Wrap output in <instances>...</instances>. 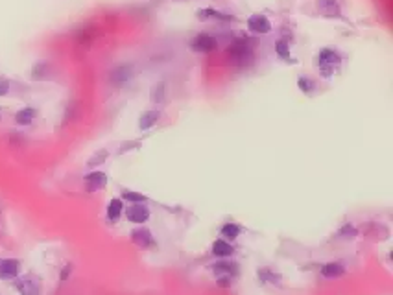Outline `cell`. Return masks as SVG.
Wrapping results in <instances>:
<instances>
[{
	"instance_id": "obj_1",
	"label": "cell",
	"mask_w": 393,
	"mask_h": 295,
	"mask_svg": "<svg viewBox=\"0 0 393 295\" xmlns=\"http://www.w3.org/2000/svg\"><path fill=\"white\" fill-rule=\"evenodd\" d=\"M227 57H229V61L233 65H237V67H246V65H249L251 61H253V48H251V45L247 41L238 39L229 47Z\"/></svg>"
},
{
	"instance_id": "obj_2",
	"label": "cell",
	"mask_w": 393,
	"mask_h": 295,
	"mask_svg": "<svg viewBox=\"0 0 393 295\" xmlns=\"http://www.w3.org/2000/svg\"><path fill=\"white\" fill-rule=\"evenodd\" d=\"M342 65V57H340L338 52H334L331 48H323L318 55H316V67L321 70V74L325 78H331L332 74L338 70V67Z\"/></svg>"
},
{
	"instance_id": "obj_3",
	"label": "cell",
	"mask_w": 393,
	"mask_h": 295,
	"mask_svg": "<svg viewBox=\"0 0 393 295\" xmlns=\"http://www.w3.org/2000/svg\"><path fill=\"white\" fill-rule=\"evenodd\" d=\"M190 48L199 54H210L218 48V41L209 34H199L190 41Z\"/></svg>"
},
{
	"instance_id": "obj_4",
	"label": "cell",
	"mask_w": 393,
	"mask_h": 295,
	"mask_svg": "<svg viewBox=\"0 0 393 295\" xmlns=\"http://www.w3.org/2000/svg\"><path fill=\"white\" fill-rule=\"evenodd\" d=\"M247 28H249V32H253V34L264 35V34H270L271 32V22L266 15L255 13L247 19Z\"/></svg>"
},
{
	"instance_id": "obj_5",
	"label": "cell",
	"mask_w": 393,
	"mask_h": 295,
	"mask_svg": "<svg viewBox=\"0 0 393 295\" xmlns=\"http://www.w3.org/2000/svg\"><path fill=\"white\" fill-rule=\"evenodd\" d=\"M15 286H17V290L22 295H39V292H41V282H39V279H35L34 275L21 277Z\"/></svg>"
},
{
	"instance_id": "obj_6",
	"label": "cell",
	"mask_w": 393,
	"mask_h": 295,
	"mask_svg": "<svg viewBox=\"0 0 393 295\" xmlns=\"http://www.w3.org/2000/svg\"><path fill=\"white\" fill-rule=\"evenodd\" d=\"M19 269H21V262L15 260V258H0V279H15L19 275Z\"/></svg>"
},
{
	"instance_id": "obj_7",
	"label": "cell",
	"mask_w": 393,
	"mask_h": 295,
	"mask_svg": "<svg viewBox=\"0 0 393 295\" xmlns=\"http://www.w3.org/2000/svg\"><path fill=\"white\" fill-rule=\"evenodd\" d=\"M126 216H128V220L133 221V223H143V221H146L149 218V210L144 203H133V205H129L128 207Z\"/></svg>"
},
{
	"instance_id": "obj_8",
	"label": "cell",
	"mask_w": 393,
	"mask_h": 295,
	"mask_svg": "<svg viewBox=\"0 0 393 295\" xmlns=\"http://www.w3.org/2000/svg\"><path fill=\"white\" fill-rule=\"evenodd\" d=\"M316 6H318V11L323 17H340L338 0H318Z\"/></svg>"
},
{
	"instance_id": "obj_9",
	"label": "cell",
	"mask_w": 393,
	"mask_h": 295,
	"mask_svg": "<svg viewBox=\"0 0 393 295\" xmlns=\"http://www.w3.org/2000/svg\"><path fill=\"white\" fill-rule=\"evenodd\" d=\"M131 76H133V67L131 65H120L111 72V81L116 85H122L128 80H131Z\"/></svg>"
},
{
	"instance_id": "obj_10",
	"label": "cell",
	"mask_w": 393,
	"mask_h": 295,
	"mask_svg": "<svg viewBox=\"0 0 393 295\" xmlns=\"http://www.w3.org/2000/svg\"><path fill=\"white\" fill-rule=\"evenodd\" d=\"M131 240L135 242L139 247H149L153 244V238H151V233L148 229H135L131 233Z\"/></svg>"
},
{
	"instance_id": "obj_11",
	"label": "cell",
	"mask_w": 393,
	"mask_h": 295,
	"mask_svg": "<svg viewBox=\"0 0 393 295\" xmlns=\"http://www.w3.org/2000/svg\"><path fill=\"white\" fill-rule=\"evenodd\" d=\"M85 183H87V190L95 192L98 188L105 187L107 177H105V174H102V172H93V174H89L87 177H85Z\"/></svg>"
},
{
	"instance_id": "obj_12",
	"label": "cell",
	"mask_w": 393,
	"mask_h": 295,
	"mask_svg": "<svg viewBox=\"0 0 393 295\" xmlns=\"http://www.w3.org/2000/svg\"><path fill=\"white\" fill-rule=\"evenodd\" d=\"M344 266L340 264V262H329L325 264L323 268H321V275L325 277V279H336V277H342L344 275Z\"/></svg>"
},
{
	"instance_id": "obj_13",
	"label": "cell",
	"mask_w": 393,
	"mask_h": 295,
	"mask_svg": "<svg viewBox=\"0 0 393 295\" xmlns=\"http://www.w3.org/2000/svg\"><path fill=\"white\" fill-rule=\"evenodd\" d=\"M159 116H161V111H155V109L146 111V113L141 116V122H139L141 129H149L151 126H155L157 120H159Z\"/></svg>"
},
{
	"instance_id": "obj_14",
	"label": "cell",
	"mask_w": 393,
	"mask_h": 295,
	"mask_svg": "<svg viewBox=\"0 0 393 295\" xmlns=\"http://www.w3.org/2000/svg\"><path fill=\"white\" fill-rule=\"evenodd\" d=\"M212 253L216 256H231L233 255V246H231L229 242L224 240V238H220V240L214 242V246H212Z\"/></svg>"
},
{
	"instance_id": "obj_15",
	"label": "cell",
	"mask_w": 393,
	"mask_h": 295,
	"mask_svg": "<svg viewBox=\"0 0 393 295\" xmlns=\"http://www.w3.org/2000/svg\"><path fill=\"white\" fill-rule=\"evenodd\" d=\"M34 118H35V109H32V107H24L15 114V122H17L19 126H28V124L34 122Z\"/></svg>"
},
{
	"instance_id": "obj_16",
	"label": "cell",
	"mask_w": 393,
	"mask_h": 295,
	"mask_svg": "<svg viewBox=\"0 0 393 295\" xmlns=\"http://www.w3.org/2000/svg\"><path fill=\"white\" fill-rule=\"evenodd\" d=\"M122 208H124L122 199H111L107 207V218L111 221H116L120 218V214H122Z\"/></svg>"
},
{
	"instance_id": "obj_17",
	"label": "cell",
	"mask_w": 393,
	"mask_h": 295,
	"mask_svg": "<svg viewBox=\"0 0 393 295\" xmlns=\"http://www.w3.org/2000/svg\"><path fill=\"white\" fill-rule=\"evenodd\" d=\"M220 235L224 236V240H235L238 235H240V227H238L237 223H225L222 231H220Z\"/></svg>"
},
{
	"instance_id": "obj_18",
	"label": "cell",
	"mask_w": 393,
	"mask_h": 295,
	"mask_svg": "<svg viewBox=\"0 0 393 295\" xmlns=\"http://www.w3.org/2000/svg\"><path fill=\"white\" fill-rule=\"evenodd\" d=\"M214 271L218 275L225 273V275L231 277L233 273H237V264H233V262H218V264H214Z\"/></svg>"
},
{
	"instance_id": "obj_19",
	"label": "cell",
	"mask_w": 393,
	"mask_h": 295,
	"mask_svg": "<svg viewBox=\"0 0 393 295\" xmlns=\"http://www.w3.org/2000/svg\"><path fill=\"white\" fill-rule=\"evenodd\" d=\"M275 50H277V54L283 57V59H290V43L286 39H281L277 43V47H275Z\"/></svg>"
},
{
	"instance_id": "obj_20",
	"label": "cell",
	"mask_w": 393,
	"mask_h": 295,
	"mask_svg": "<svg viewBox=\"0 0 393 295\" xmlns=\"http://www.w3.org/2000/svg\"><path fill=\"white\" fill-rule=\"evenodd\" d=\"M122 197L126 201H131V203H146V197H144L143 194H137V192H131V190H124Z\"/></svg>"
},
{
	"instance_id": "obj_21",
	"label": "cell",
	"mask_w": 393,
	"mask_h": 295,
	"mask_svg": "<svg viewBox=\"0 0 393 295\" xmlns=\"http://www.w3.org/2000/svg\"><path fill=\"white\" fill-rule=\"evenodd\" d=\"M297 85H299V89H301L303 93H310L312 89H316V83H314V80L306 78V76H301V78H299Z\"/></svg>"
},
{
	"instance_id": "obj_22",
	"label": "cell",
	"mask_w": 393,
	"mask_h": 295,
	"mask_svg": "<svg viewBox=\"0 0 393 295\" xmlns=\"http://www.w3.org/2000/svg\"><path fill=\"white\" fill-rule=\"evenodd\" d=\"M163 87H164L163 83H159V85H155V87H153V91H151V100L159 98V101H163V94H164Z\"/></svg>"
},
{
	"instance_id": "obj_23",
	"label": "cell",
	"mask_w": 393,
	"mask_h": 295,
	"mask_svg": "<svg viewBox=\"0 0 393 295\" xmlns=\"http://www.w3.org/2000/svg\"><path fill=\"white\" fill-rule=\"evenodd\" d=\"M7 93H9V81L0 80V96H6Z\"/></svg>"
},
{
	"instance_id": "obj_24",
	"label": "cell",
	"mask_w": 393,
	"mask_h": 295,
	"mask_svg": "<svg viewBox=\"0 0 393 295\" xmlns=\"http://www.w3.org/2000/svg\"><path fill=\"white\" fill-rule=\"evenodd\" d=\"M340 235H356V231H354V227H351V225H345V227L340 231Z\"/></svg>"
},
{
	"instance_id": "obj_25",
	"label": "cell",
	"mask_w": 393,
	"mask_h": 295,
	"mask_svg": "<svg viewBox=\"0 0 393 295\" xmlns=\"http://www.w3.org/2000/svg\"><path fill=\"white\" fill-rule=\"evenodd\" d=\"M218 284H220V286H229V284H231V277L229 275L222 277V279L218 281Z\"/></svg>"
}]
</instances>
